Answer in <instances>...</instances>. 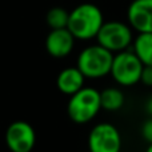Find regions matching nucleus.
Instances as JSON below:
<instances>
[{"instance_id":"f257e3e1","label":"nucleus","mask_w":152,"mask_h":152,"mask_svg":"<svg viewBox=\"0 0 152 152\" xmlns=\"http://www.w3.org/2000/svg\"><path fill=\"white\" fill-rule=\"evenodd\" d=\"M103 23L104 19L100 8L91 3H83L69 12L67 28L76 40H89L96 37Z\"/></svg>"},{"instance_id":"f03ea898","label":"nucleus","mask_w":152,"mask_h":152,"mask_svg":"<svg viewBox=\"0 0 152 152\" xmlns=\"http://www.w3.org/2000/svg\"><path fill=\"white\" fill-rule=\"evenodd\" d=\"M100 110V91L92 87H83L74 95H71L67 104V113L76 124L91 121Z\"/></svg>"},{"instance_id":"7ed1b4c3","label":"nucleus","mask_w":152,"mask_h":152,"mask_svg":"<svg viewBox=\"0 0 152 152\" xmlns=\"http://www.w3.org/2000/svg\"><path fill=\"white\" fill-rule=\"evenodd\" d=\"M113 53L100 44L84 48L77 56L76 67L88 79H99L111 71Z\"/></svg>"},{"instance_id":"20e7f679","label":"nucleus","mask_w":152,"mask_h":152,"mask_svg":"<svg viewBox=\"0 0 152 152\" xmlns=\"http://www.w3.org/2000/svg\"><path fill=\"white\" fill-rule=\"evenodd\" d=\"M143 63L134 51L124 50L113 55L110 75L123 87H131L140 81Z\"/></svg>"},{"instance_id":"39448f33","label":"nucleus","mask_w":152,"mask_h":152,"mask_svg":"<svg viewBox=\"0 0 152 152\" xmlns=\"http://www.w3.org/2000/svg\"><path fill=\"white\" fill-rule=\"evenodd\" d=\"M97 44L107 48L112 53L128 50L132 43V28L131 26L121 21H107L103 23L96 35Z\"/></svg>"},{"instance_id":"423d86ee","label":"nucleus","mask_w":152,"mask_h":152,"mask_svg":"<svg viewBox=\"0 0 152 152\" xmlns=\"http://www.w3.org/2000/svg\"><path fill=\"white\" fill-rule=\"evenodd\" d=\"M88 148L89 152H120V132L110 123L96 124L88 135Z\"/></svg>"},{"instance_id":"0eeeda50","label":"nucleus","mask_w":152,"mask_h":152,"mask_svg":"<svg viewBox=\"0 0 152 152\" xmlns=\"http://www.w3.org/2000/svg\"><path fill=\"white\" fill-rule=\"evenodd\" d=\"M36 143L34 127L23 120L13 121L5 131V144L11 152H31Z\"/></svg>"},{"instance_id":"6e6552de","label":"nucleus","mask_w":152,"mask_h":152,"mask_svg":"<svg viewBox=\"0 0 152 152\" xmlns=\"http://www.w3.org/2000/svg\"><path fill=\"white\" fill-rule=\"evenodd\" d=\"M128 23L132 29L152 32V0H134L127 11Z\"/></svg>"},{"instance_id":"1a4fd4ad","label":"nucleus","mask_w":152,"mask_h":152,"mask_svg":"<svg viewBox=\"0 0 152 152\" xmlns=\"http://www.w3.org/2000/svg\"><path fill=\"white\" fill-rule=\"evenodd\" d=\"M75 40V36L68 28L51 29L45 37V50L52 58H66L74 50Z\"/></svg>"},{"instance_id":"9d476101","label":"nucleus","mask_w":152,"mask_h":152,"mask_svg":"<svg viewBox=\"0 0 152 152\" xmlns=\"http://www.w3.org/2000/svg\"><path fill=\"white\" fill-rule=\"evenodd\" d=\"M84 79L86 76L77 67H67L58 75L56 86L61 94L71 96L84 87Z\"/></svg>"},{"instance_id":"9b49d317","label":"nucleus","mask_w":152,"mask_h":152,"mask_svg":"<svg viewBox=\"0 0 152 152\" xmlns=\"http://www.w3.org/2000/svg\"><path fill=\"white\" fill-rule=\"evenodd\" d=\"M134 51L143 66H152V32H142L134 40Z\"/></svg>"},{"instance_id":"f8f14e48","label":"nucleus","mask_w":152,"mask_h":152,"mask_svg":"<svg viewBox=\"0 0 152 152\" xmlns=\"http://www.w3.org/2000/svg\"><path fill=\"white\" fill-rule=\"evenodd\" d=\"M124 102H126L124 94L116 87H110V88L100 91V105H102V110L115 112V111H119L123 107Z\"/></svg>"},{"instance_id":"ddd939ff","label":"nucleus","mask_w":152,"mask_h":152,"mask_svg":"<svg viewBox=\"0 0 152 152\" xmlns=\"http://www.w3.org/2000/svg\"><path fill=\"white\" fill-rule=\"evenodd\" d=\"M68 18L69 12L61 7H53L45 15V20L51 29H59V28H67L68 26Z\"/></svg>"},{"instance_id":"4468645a","label":"nucleus","mask_w":152,"mask_h":152,"mask_svg":"<svg viewBox=\"0 0 152 152\" xmlns=\"http://www.w3.org/2000/svg\"><path fill=\"white\" fill-rule=\"evenodd\" d=\"M140 132H142V136L145 142L152 143V118L151 116H150V119H147V120L143 123Z\"/></svg>"},{"instance_id":"2eb2a0df","label":"nucleus","mask_w":152,"mask_h":152,"mask_svg":"<svg viewBox=\"0 0 152 152\" xmlns=\"http://www.w3.org/2000/svg\"><path fill=\"white\" fill-rule=\"evenodd\" d=\"M140 81L144 86L152 87V66H144L140 75Z\"/></svg>"},{"instance_id":"dca6fc26","label":"nucleus","mask_w":152,"mask_h":152,"mask_svg":"<svg viewBox=\"0 0 152 152\" xmlns=\"http://www.w3.org/2000/svg\"><path fill=\"white\" fill-rule=\"evenodd\" d=\"M145 111H147V113L152 118V96L148 97L147 103H145Z\"/></svg>"},{"instance_id":"f3484780","label":"nucleus","mask_w":152,"mask_h":152,"mask_svg":"<svg viewBox=\"0 0 152 152\" xmlns=\"http://www.w3.org/2000/svg\"><path fill=\"white\" fill-rule=\"evenodd\" d=\"M145 152H152V143H150V145H148V148Z\"/></svg>"}]
</instances>
